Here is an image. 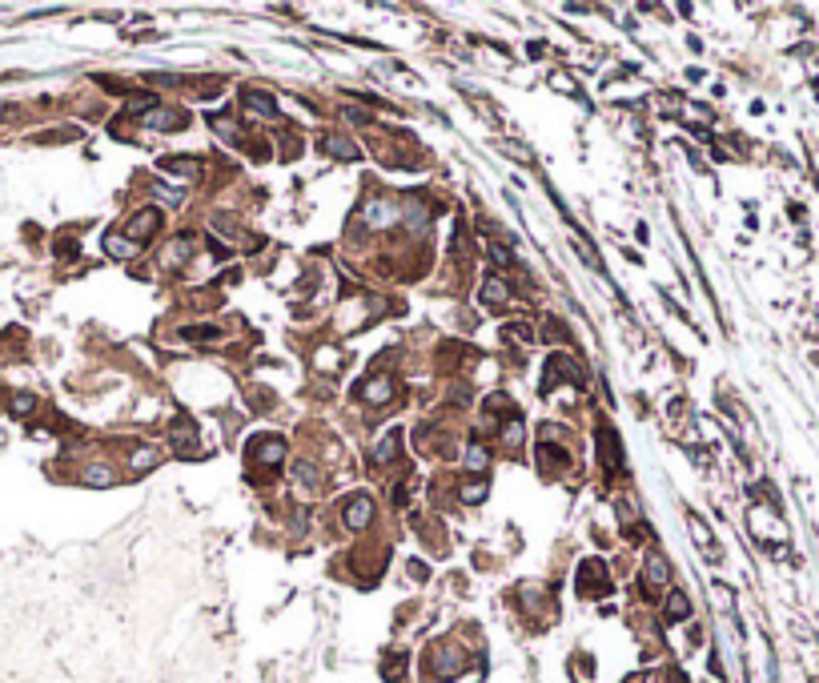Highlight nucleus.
<instances>
[{
  "mask_svg": "<svg viewBox=\"0 0 819 683\" xmlns=\"http://www.w3.org/2000/svg\"><path fill=\"white\" fill-rule=\"evenodd\" d=\"M598 459L607 462L610 474L622 471V450H619V438H615V430H610V426H603V430H598Z\"/></svg>",
  "mask_w": 819,
  "mask_h": 683,
  "instance_id": "nucleus-1",
  "label": "nucleus"
},
{
  "mask_svg": "<svg viewBox=\"0 0 819 683\" xmlns=\"http://www.w3.org/2000/svg\"><path fill=\"white\" fill-rule=\"evenodd\" d=\"M370 515H373V503L366 495H358V498H349V507H346V527H354V531H361L366 522H370Z\"/></svg>",
  "mask_w": 819,
  "mask_h": 683,
  "instance_id": "nucleus-2",
  "label": "nucleus"
},
{
  "mask_svg": "<svg viewBox=\"0 0 819 683\" xmlns=\"http://www.w3.org/2000/svg\"><path fill=\"white\" fill-rule=\"evenodd\" d=\"M157 222H161V217H157V210H141L133 222L124 225V234H129V237H149L153 229H157Z\"/></svg>",
  "mask_w": 819,
  "mask_h": 683,
  "instance_id": "nucleus-3",
  "label": "nucleus"
},
{
  "mask_svg": "<svg viewBox=\"0 0 819 683\" xmlns=\"http://www.w3.org/2000/svg\"><path fill=\"white\" fill-rule=\"evenodd\" d=\"M245 109H253L257 117H277V101L269 93H257V88H245Z\"/></svg>",
  "mask_w": 819,
  "mask_h": 683,
  "instance_id": "nucleus-4",
  "label": "nucleus"
},
{
  "mask_svg": "<svg viewBox=\"0 0 819 683\" xmlns=\"http://www.w3.org/2000/svg\"><path fill=\"white\" fill-rule=\"evenodd\" d=\"M663 579H667V563H663V559H658V555H655V559H646V571H643V583H646V587H651V591H655V587H663Z\"/></svg>",
  "mask_w": 819,
  "mask_h": 683,
  "instance_id": "nucleus-5",
  "label": "nucleus"
},
{
  "mask_svg": "<svg viewBox=\"0 0 819 683\" xmlns=\"http://www.w3.org/2000/svg\"><path fill=\"white\" fill-rule=\"evenodd\" d=\"M478 298H482V306H498V302H506V286H502L498 277H490V282L482 286V294H478Z\"/></svg>",
  "mask_w": 819,
  "mask_h": 683,
  "instance_id": "nucleus-6",
  "label": "nucleus"
},
{
  "mask_svg": "<svg viewBox=\"0 0 819 683\" xmlns=\"http://www.w3.org/2000/svg\"><path fill=\"white\" fill-rule=\"evenodd\" d=\"M109 253H112V258H133L136 246L129 241V237H121V234H109Z\"/></svg>",
  "mask_w": 819,
  "mask_h": 683,
  "instance_id": "nucleus-7",
  "label": "nucleus"
},
{
  "mask_svg": "<svg viewBox=\"0 0 819 683\" xmlns=\"http://www.w3.org/2000/svg\"><path fill=\"white\" fill-rule=\"evenodd\" d=\"M466 462H470V471H486V466H490V450L474 442V447L466 450Z\"/></svg>",
  "mask_w": 819,
  "mask_h": 683,
  "instance_id": "nucleus-8",
  "label": "nucleus"
},
{
  "mask_svg": "<svg viewBox=\"0 0 819 683\" xmlns=\"http://www.w3.org/2000/svg\"><path fill=\"white\" fill-rule=\"evenodd\" d=\"M165 169H177V173H189V177H201V165L197 161H185V157H169V161H161Z\"/></svg>",
  "mask_w": 819,
  "mask_h": 683,
  "instance_id": "nucleus-9",
  "label": "nucleus"
},
{
  "mask_svg": "<svg viewBox=\"0 0 819 683\" xmlns=\"http://www.w3.org/2000/svg\"><path fill=\"white\" fill-rule=\"evenodd\" d=\"M361 394H366V398H378V402H385V398L394 394V386H390V382L382 378V382H366V386H361Z\"/></svg>",
  "mask_w": 819,
  "mask_h": 683,
  "instance_id": "nucleus-10",
  "label": "nucleus"
},
{
  "mask_svg": "<svg viewBox=\"0 0 819 683\" xmlns=\"http://www.w3.org/2000/svg\"><path fill=\"white\" fill-rule=\"evenodd\" d=\"M325 145H330L334 157H346V161H349V157H358V149H354L349 141H342V137H325Z\"/></svg>",
  "mask_w": 819,
  "mask_h": 683,
  "instance_id": "nucleus-11",
  "label": "nucleus"
},
{
  "mask_svg": "<svg viewBox=\"0 0 819 683\" xmlns=\"http://www.w3.org/2000/svg\"><path fill=\"white\" fill-rule=\"evenodd\" d=\"M502 438H506L510 447H518V442H522V423H518V418H510V426H502Z\"/></svg>",
  "mask_w": 819,
  "mask_h": 683,
  "instance_id": "nucleus-12",
  "label": "nucleus"
},
{
  "mask_svg": "<svg viewBox=\"0 0 819 683\" xmlns=\"http://www.w3.org/2000/svg\"><path fill=\"white\" fill-rule=\"evenodd\" d=\"M687 611H691V607H687V599H682V595H670V607H667L670 619H682Z\"/></svg>",
  "mask_w": 819,
  "mask_h": 683,
  "instance_id": "nucleus-13",
  "label": "nucleus"
},
{
  "mask_svg": "<svg viewBox=\"0 0 819 683\" xmlns=\"http://www.w3.org/2000/svg\"><path fill=\"white\" fill-rule=\"evenodd\" d=\"M394 450H397V435H385V442H382V447H378V459H394Z\"/></svg>",
  "mask_w": 819,
  "mask_h": 683,
  "instance_id": "nucleus-14",
  "label": "nucleus"
},
{
  "mask_svg": "<svg viewBox=\"0 0 819 683\" xmlns=\"http://www.w3.org/2000/svg\"><path fill=\"white\" fill-rule=\"evenodd\" d=\"M486 495V483H478V486H466V490H462V498H466V503H478V498H482Z\"/></svg>",
  "mask_w": 819,
  "mask_h": 683,
  "instance_id": "nucleus-15",
  "label": "nucleus"
}]
</instances>
